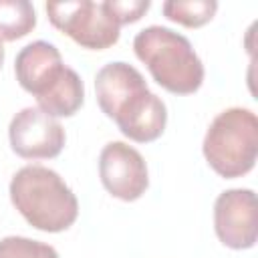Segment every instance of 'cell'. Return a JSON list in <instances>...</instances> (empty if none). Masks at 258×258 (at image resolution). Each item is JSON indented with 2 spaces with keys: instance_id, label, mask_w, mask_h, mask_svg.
Instances as JSON below:
<instances>
[{
  "instance_id": "1",
  "label": "cell",
  "mask_w": 258,
  "mask_h": 258,
  "mask_svg": "<svg viewBox=\"0 0 258 258\" xmlns=\"http://www.w3.org/2000/svg\"><path fill=\"white\" fill-rule=\"evenodd\" d=\"M95 95L101 111L131 141L149 143L165 131V103L149 91L143 75L129 62L115 60L99 69L95 75Z\"/></svg>"
},
{
  "instance_id": "8",
  "label": "cell",
  "mask_w": 258,
  "mask_h": 258,
  "mask_svg": "<svg viewBox=\"0 0 258 258\" xmlns=\"http://www.w3.org/2000/svg\"><path fill=\"white\" fill-rule=\"evenodd\" d=\"M99 177L105 189L123 202L139 200L149 185L143 155L123 141H111L103 147L99 155Z\"/></svg>"
},
{
  "instance_id": "9",
  "label": "cell",
  "mask_w": 258,
  "mask_h": 258,
  "mask_svg": "<svg viewBox=\"0 0 258 258\" xmlns=\"http://www.w3.org/2000/svg\"><path fill=\"white\" fill-rule=\"evenodd\" d=\"M214 228L224 246L234 250L252 248L258 238L256 194L248 187L222 191L214 204Z\"/></svg>"
},
{
  "instance_id": "14",
  "label": "cell",
  "mask_w": 258,
  "mask_h": 258,
  "mask_svg": "<svg viewBox=\"0 0 258 258\" xmlns=\"http://www.w3.org/2000/svg\"><path fill=\"white\" fill-rule=\"evenodd\" d=\"M2 62H4V46L0 42V69H2Z\"/></svg>"
},
{
  "instance_id": "11",
  "label": "cell",
  "mask_w": 258,
  "mask_h": 258,
  "mask_svg": "<svg viewBox=\"0 0 258 258\" xmlns=\"http://www.w3.org/2000/svg\"><path fill=\"white\" fill-rule=\"evenodd\" d=\"M165 18L171 22H177L187 28H200L208 24L216 10L218 2L216 0H167L161 6Z\"/></svg>"
},
{
  "instance_id": "13",
  "label": "cell",
  "mask_w": 258,
  "mask_h": 258,
  "mask_svg": "<svg viewBox=\"0 0 258 258\" xmlns=\"http://www.w3.org/2000/svg\"><path fill=\"white\" fill-rule=\"evenodd\" d=\"M105 2L119 24L137 22L151 6L149 0H105Z\"/></svg>"
},
{
  "instance_id": "3",
  "label": "cell",
  "mask_w": 258,
  "mask_h": 258,
  "mask_svg": "<svg viewBox=\"0 0 258 258\" xmlns=\"http://www.w3.org/2000/svg\"><path fill=\"white\" fill-rule=\"evenodd\" d=\"M10 200L20 216L36 230H69L79 216V200L50 167L24 165L10 181Z\"/></svg>"
},
{
  "instance_id": "4",
  "label": "cell",
  "mask_w": 258,
  "mask_h": 258,
  "mask_svg": "<svg viewBox=\"0 0 258 258\" xmlns=\"http://www.w3.org/2000/svg\"><path fill=\"white\" fill-rule=\"evenodd\" d=\"M137 58L153 81L173 95H191L204 83V64L191 42L165 26H147L133 38Z\"/></svg>"
},
{
  "instance_id": "2",
  "label": "cell",
  "mask_w": 258,
  "mask_h": 258,
  "mask_svg": "<svg viewBox=\"0 0 258 258\" xmlns=\"http://www.w3.org/2000/svg\"><path fill=\"white\" fill-rule=\"evenodd\" d=\"M14 73L20 87L36 97L38 109L50 117H73L85 101L83 79L62 62L60 50L34 40L20 48L14 60Z\"/></svg>"
},
{
  "instance_id": "5",
  "label": "cell",
  "mask_w": 258,
  "mask_h": 258,
  "mask_svg": "<svg viewBox=\"0 0 258 258\" xmlns=\"http://www.w3.org/2000/svg\"><path fill=\"white\" fill-rule=\"evenodd\" d=\"M202 151L218 175L226 179L246 175L258 157L256 115L244 107H230L218 113L206 131Z\"/></svg>"
},
{
  "instance_id": "7",
  "label": "cell",
  "mask_w": 258,
  "mask_h": 258,
  "mask_svg": "<svg viewBox=\"0 0 258 258\" xmlns=\"http://www.w3.org/2000/svg\"><path fill=\"white\" fill-rule=\"evenodd\" d=\"M10 147L22 159H52L67 141L64 127L38 107L20 109L8 127Z\"/></svg>"
},
{
  "instance_id": "10",
  "label": "cell",
  "mask_w": 258,
  "mask_h": 258,
  "mask_svg": "<svg viewBox=\"0 0 258 258\" xmlns=\"http://www.w3.org/2000/svg\"><path fill=\"white\" fill-rule=\"evenodd\" d=\"M36 26V12L28 0H0V42L18 40Z\"/></svg>"
},
{
  "instance_id": "12",
  "label": "cell",
  "mask_w": 258,
  "mask_h": 258,
  "mask_svg": "<svg viewBox=\"0 0 258 258\" xmlns=\"http://www.w3.org/2000/svg\"><path fill=\"white\" fill-rule=\"evenodd\" d=\"M0 258H58V252L44 242L24 236H6L0 240Z\"/></svg>"
},
{
  "instance_id": "6",
  "label": "cell",
  "mask_w": 258,
  "mask_h": 258,
  "mask_svg": "<svg viewBox=\"0 0 258 258\" xmlns=\"http://www.w3.org/2000/svg\"><path fill=\"white\" fill-rule=\"evenodd\" d=\"M46 14L54 28L71 36L83 48H109L121 34V24L107 8V2H50L46 4Z\"/></svg>"
}]
</instances>
